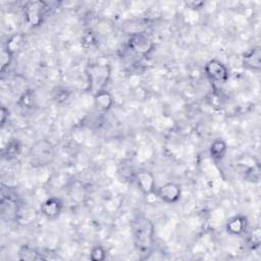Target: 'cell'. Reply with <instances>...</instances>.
Listing matches in <instances>:
<instances>
[{
  "label": "cell",
  "mask_w": 261,
  "mask_h": 261,
  "mask_svg": "<svg viewBox=\"0 0 261 261\" xmlns=\"http://www.w3.org/2000/svg\"><path fill=\"white\" fill-rule=\"evenodd\" d=\"M132 231L136 247L142 251H148L154 241V225L145 216H137L132 222Z\"/></svg>",
  "instance_id": "6da1fadb"
},
{
  "label": "cell",
  "mask_w": 261,
  "mask_h": 261,
  "mask_svg": "<svg viewBox=\"0 0 261 261\" xmlns=\"http://www.w3.org/2000/svg\"><path fill=\"white\" fill-rule=\"evenodd\" d=\"M109 67L101 64H91L88 67L89 76V90L94 94L104 89L107 80L109 79Z\"/></svg>",
  "instance_id": "7a4b0ae2"
},
{
  "label": "cell",
  "mask_w": 261,
  "mask_h": 261,
  "mask_svg": "<svg viewBox=\"0 0 261 261\" xmlns=\"http://www.w3.org/2000/svg\"><path fill=\"white\" fill-rule=\"evenodd\" d=\"M48 5L44 1H29L23 6L24 16L28 22L35 27L39 25L47 11Z\"/></svg>",
  "instance_id": "3957f363"
},
{
  "label": "cell",
  "mask_w": 261,
  "mask_h": 261,
  "mask_svg": "<svg viewBox=\"0 0 261 261\" xmlns=\"http://www.w3.org/2000/svg\"><path fill=\"white\" fill-rule=\"evenodd\" d=\"M204 71L206 76L214 83H225L229 76L226 65L217 59L209 60L204 66Z\"/></svg>",
  "instance_id": "277c9868"
},
{
  "label": "cell",
  "mask_w": 261,
  "mask_h": 261,
  "mask_svg": "<svg viewBox=\"0 0 261 261\" xmlns=\"http://www.w3.org/2000/svg\"><path fill=\"white\" fill-rule=\"evenodd\" d=\"M127 44L132 51L143 56L148 55L154 48V43L150 37L142 33L133 34L128 39Z\"/></svg>",
  "instance_id": "5b68a950"
},
{
  "label": "cell",
  "mask_w": 261,
  "mask_h": 261,
  "mask_svg": "<svg viewBox=\"0 0 261 261\" xmlns=\"http://www.w3.org/2000/svg\"><path fill=\"white\" fill-rule=\"evenodd\" d=\"M157 197L167 204L176 203L181 196V188L175 182H166L155 191Z\"/></svg>",
  "instance_id": "8992f818"
},
{
  "label": "cell",
  "mask_w": 261,
  "mask_h": 261,
  "mask_svg": "<svg viewBox=\"0 0 261 261\" xmlns=\"http://www.w3.org/2000/svg\"><path fill=\"white\" fill-rule=\"evenodd\" d=\"M135 180L140 191L145 195H152L156 191V181L153 173L149 170L142 169L135 174Z\"/></svg>",
  "instance_id": "52a82bcc"
},
{
  "label": "cell",
  "mask_w": 261,
  "mask_h": 261,
  "mask_svg": "<svg viewBox=\"0 0 261 261\" xmlns=\"http://www.w3.org/2000/svg\"><path fill=\"white\" fill-rule=\"evenodd\" d=\"M41 212L49 219L58 217L63 209V202L57 197H50L41 204Z\"/></svg>",
  "instance_id": "ba28073f"
},
{
  "label": "cell",
  "mask_w": 261,
  "mask_h": 261,
  "mask_svg": "<svg viewBox=\"0 0 261 261\" xmlns=\"http://www.w3.org/2000/svg\"><path fill=\"white\" fill-rule=\"evenodd\" d=\"M243 64L245 67L259 71L261 68V49L259 46L251 48L249 51L244 53L243 57Z\"/></svg>",
  "instance_id": "9c48e42d"
},
{
  "label": "cell",
  "mask_w": 261,
  "mask_h": 261,
  "mask_svg": "<svg viewBox=\"0 0 261 261\" xmlns=\"http://www.w3.org/2000/svg\"><path fill=\"white\" fill-rule=\"evenodd\" d=\"M247 227V220L242 215H234L230 217L226 224L225 229L231 236H240L242 234Z\"/></svg>",
  "instance_id": "30bf717a"
},
{
  "label": "cell",
  "mask_w": 261,
  "mask_h": 261,
  "mask_svg": "<svg viewBox=\"0 0 261 261\" xmlns=\"http://www.w3.org/2000/svg\"><path fill=\"white\" fill-rule=\"evenodd\" d=\"M95 107L100 111H108L113 105V98L111 94L103 89L94 94Z\"/></svg>",
  "instance_id": "8fae6325"
},
{
  "label": "cell",
  "mask_w": 261,
  "mask_h": 261,
  "mask_svg": "<svg viewBox=\"0 0 261 261\" xmlns=\"http://www.w3.org/2000/svg\"><path fill=\"white\" fill-rule=\"evenodd\" d=\"M227 144L222 139H215L209 147V153L211 157L215 160H221L224 158L226 152H227Z\"/></svg>",
  "instance_id": "7c38bea8"
},
{
  "label": "cell",
  "mask_w": 261,
  "mask_h": 261,
  "mask_svg": "<svg viewBox=\"0 0 261 261\" xmlns=\"http://www.w3.org/2000/svg\"><path fill=\"white\" fill-rule=\"evenodd\" d=\"M18 258L20 260H24V261H33V260L44 259V257L42 256V253H39L36 249H34V248H32L28 245H24L19 249Z\"/></svg>",
  "instance_id": "4fadbf2b"
},
{
  "label": "cell",
  "mask_w": 261,
  "mask_h": 261,
  "mask_svg": "<svg viewBox=\"0 0 261 261\" xmlns=\"http://www.w3.org/2000/svg\"><path fill=\"white\" fill-rule=\"evenodd\" d=\"M23 43H24L23 36L20 35V34H16V35H13L11 38H9V40L6 43V47L5 48L10 53H12L14 55V53L17 52L21 48Z\"/></svg>",
  "instance_id": "5bb4252c"
},
{
  "label": "cell",
  "mask_w": 261,
  "mask_h": 261,
  "mask_svg": "<svg viewBox=\"0 0 261 261\" xmlns=\"http://www.w3.org/2000/svg\"><path fill=\"white\" fill-rule=\"evenodd\" d=\"M248 242L249 245L253 248L256 249L260 246L261 244V230L259 226H255L251 229L249 237H248Z\"/></svg>",
  "instance_id": "9a60e30c"
},
{
  "label": "cell",
  "mask_w": 261,
  "mask_h": 261,
  "mask_svg": "<svg viewBox=\"0 0 261 261\" xmlns=\"http://www.w3.org/2000/svg\"><path fill=\"white\" fill-rule=\"evenodd\" d=\"M106 258V250L101 245H96L90 252V259L93 261H102Z\"/></svg>",
  "instance_id": "2e32d148"
},
{
  "label": "cell",
  "mask_w": 261,
  "mask_h": 261,
  "mask_svg": "<svg viewBox=\"0 0 261 261\" xmlns=\"http://www.w3.org/2000/svg\"><path fill=\"white\" fill-rule=\"evenodd\" d=\"M13 58V54L10 53L5 47L2 49L1 52V72H4L7 67L11 64Z\"/></svg>",
  "instance_id": "e0dca14e"
},
{
  "label": "cell",
  "mask_w": 261,
  "mask_h": 261,
  "mask_svg": "<svg viewBox=\"0 0 261 261\" xmlns=\"http://www.w3.org/2000/svg\"><path fill=\"white\" fill-rule=\"evenodd\" d=\"M69 97V93L65 88H56L53 92V99L57 102V103H63L65 102Z\"/></svg>",
  "instance_id": "ac0fdd59"
},
{
  "label": "cell",
  "mask_w": 261,
  "mask_h": 261,
  "mask_svg": "<svg viewBox=\"0 0 261 261\" xmlns=\"http://www.w3.org/2000/svg\"><path fill=\"white\" fill-rule=\"evenodd\" d=\"M0 115H1V126H3L5 124L6 117H8V109H6L4 106H2Z\"/></svg>",
  "instance_id": "d6986e66"
}]
</instances>
